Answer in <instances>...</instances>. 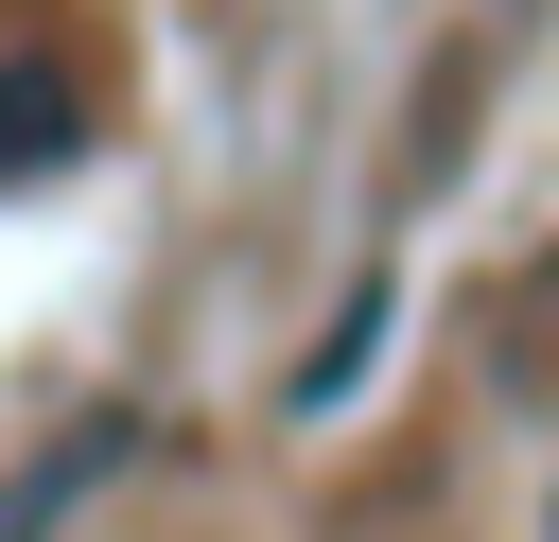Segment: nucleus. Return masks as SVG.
<instances>
[{
  "mask_svg": "<svg viewBox=\"0 0 559 542\" xmlns=\"http://www.w3.org/2000/svg\"><path fill=\"white\" fill-rule=\"evenodd\" d=\"M122 455H140V420H122V402H105V420H70L52 455H17V472H0V542H52V525L122 472Z\"/></svg>",
  "mask_w": 559,
  "mask_h": 542,
  "instance_id": "f257e3e1",
  "label": "nucleus"
},
{
  "mask_svg": "<svg viewBox=\"0 0 559 542\" xmlns=\"http://www.w3.org/2000/svg\"><path fill=\"white\" fill-rule=\"evenodd\" d=\"M70 140H87L70 52H0V175H70Z\"/></svg>",
  "mask_w": 559,
  "mask_h": 542,
  "instance_id": "f03ea898",
  "label": "nucleus"
}]
</instances>
